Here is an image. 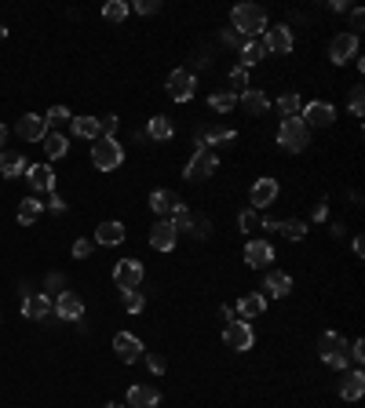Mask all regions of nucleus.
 <instances>
[{"label": "nucleus", "instance_id": "1", "mask_svg": "<svg viewBox=\"0 0 365 408\" xmlns=\"http://www.w3.org/2000/svg\"><path fill=\"white\" fill-rule=\"evenodd\" d=\"M230 26L241 33L245 40H256L267 33V11L260 4H237L234 15H230Z\"/></svg>", "mask_w": 365, "mask_h": 408}, {"label": "nucleus", "instance_id": "2", "mask_svg": "<svg viewBox=\"0 0 365 408\" xmlns=\"http://www.w3.org/2000/svg\"><path fill=\"white\" fill-rule=\"evenodd\" d=\"M121 160H124V146L117 139H106V135L95 139V146H91V165L95 168L114 172V168H121Z\"/></svg>", "mask_w": 365, "mask_h": 408}, {"label": "nucleus", "instance_id": "3", "mask_svg": "<svg viewBox=\"0 0 365 408\" xmlns=\"http://www.w3.org/2000/svg\"><path fill=\"white\" fill-rule=\"evenodd\" d=\"M278 142L289 153H299V150H307V142H311V128L299 121V117H285L281 128H278Z\"/></svg>", "mask_w": 365, "mask_h": 408}, {"label": "nucleus", "instance_id": "4", "mask_svg": "<svg viewBox=\"0 0 365 408\" xmlns=\"http://www.w3.org/2000/svg\"><path fill=\"white\" fill-rule=\"evenodd\" d=\"M318 354H322V361L329 365V368H347L351 361H347V339L340 335V332H322V339H318Z\"/></svg>", "mask_w": 365, "mask_h": 408}, {"label": "nucleus", "instance_id": "5", "mask_svg": "<svg viewBox=\"0 0 365 408\" xmlns=\"http://www.w3.org/2000/svg\"><path fill=\"white\" fill-rule=\"evenodd\" d=\"M216 165H219V157L212 153V150H204V146L198 142V153L186 160V168H183V175L190 179V183H204L212 172H216Z\"/></svg>", "mask_w": 365, "mask_h": 408}, {"label": "nucleus", "instance_id": "6", "mask_svg": "<svg viewBox=\"0 0 365 408\" xmlns=\"http://www.w3.org/2000/svg\"><path fill=\"white\" fill-rule=\"evenodd\" d=\"M165 88H168V99H176V103H190V99H194V91H198V77L190 73V70H172Z\"/></svg>", "mask_w": 365, "mask_h": 408}, {"label": "nucleus", "instance_id": "7", "mask_svg": "<svg viewBox=\"0 0 365 408\" xmlns=\"http://www.w3.org/2000/svg\"><path fill=\"white\" fill-rule=\"evenodd\" d=\"M223 342H227V350H252V342H256V332H252V324L248 321H227V328H223Z\"/></svg>", "mask_w": 365, "mask_h": 408}, {"label": "nucleus", "instance_id": "8", "mask_svg": "<svg viewBox=\"0 0 365 408\" xmlns=\"http://www.w3.org/2000/svg\"><path fill=\"white\" fill-rule=\"evenodd\" d=\"M142 263L139 259H121V263L114 266V285L121 288V292H135L139 285H142Z\"/></svg>", "mask_w": 365, "mask_h": 408}, {"label": "nucleus", "instance_id": "9", "mask_svg": "<svg viewBox=\"0 0 365 408\" xmlns=\"http://www.w3.org/2000/svg\"><path fill=\"white\" fill-rule=\"evenodd\" d=\"M150 208H154L161 219H176L186 204H183V197H179L176 190H154V193H150Z\"/></svg>", "mask_w": 365, "mask_h": 408}, {"label": "nucleus", "instance_id": "10", "mask_svg": "<svg viewBox=\"0 0 365 408\" xmlns=\"http://www.w3.org/2000/svg\"><path fill=\"white\" fill-rule=\"evenodd\" d=\"M172 226H176V234H190V237H209L212 234V222L209 219H204V216H194V211H179V216L176 219H172Z\"/></svg>", "mask_w": 365, "mask_h": 408}, {"label": "nucleus", "instance_id": "11", "mask_svg": "<svg viewBox=\"0 0 365 408\" xmlns=\"http://www.w3.org/2000/svg\"><path fill=\"white\" fill-rule=\"evenodd\" d=\"M299 121H304L307 128H329L332 121H336V106L332 103H307L304 109H299Z\"/></svg>", "mask_w": 365, "mask_h": 408}, {"label": "nucleus", "instance_id": "12", "mask_svg": "<svg viewBox=\"0 0 365 408\" xmlns=\"http://www.w3.org/2000/svg\"><path fill=\"white\" fill-rule=\"evenodd\" d=\"M358 59V37L355 33H336L329 44V62H336V66H343V62Z\"/></svg>", "mask_w": 365, "mask_h": 408}, {"label": "nucleus", "instance_id": "13", "mask_svg": "<svg viewBox=\"0 0 365 408\" xmlns=\"http://www.w3.org/2000/svg\"><path fill=\"white\" fill-rule=\"evenodd\" d=\"M114 350H117V357L124 365H135L139 357L147 354V350H142V342H139V335H132V332H117L114 335Z\"/></svg>", "mask_w": 365, "mask_h": 408}, {"label": "nucleus", "instance_id": "14", "mask_svg": "<svg viewBox=\"0 0 365 408\" xmlns=\"http://www.w3.org/2000/svg\"><path fill=\"white\" fill-rule=\"evenodd\" d=\"M176 241H179V234H176V226H172V219H157L154 222V230H150L154 252H172L176 248Z\"/></svg>", "mask_w": 365, "mask_h": 408}, {"label": "nucleus", "instance_id": "15", "mask_svg": "<svg viewBox=\"0 0 365 408\" xmlns=\"http://www.w3.org/2000/svg\"><path fill=\"white\" fill-rule=\"evenodd\" d=\"M263 47L267 52H278V55H289L292 52V29L289 26H267Z\"/></svg>", "mask_w": 365, "mask_h": 408}, {"label": "nucleus", "instance_id": "16", "mask_svg": "<svg viewBox=\"0 0 365 408\" xmlns=\"http://www.w3.org/2000/svg\"><path fill=\"white\" fill-rule=\"evenodd\" d=\"M15 132H19L26 142H40L47 135V121L40 117V113H22L19 124H15Z\"/></svg>", "mask_w": 365, "mask_h": 408}, {"label": "nucleus", "instance_id": "17", "mask_svg": "<svg viewBox=\"0 0 365 408\" xmlns=\"http://www.w3.org/2000/svg\"><path fill=\"white\" fill-rule=\"evenodd\" d=\"M55 314H59L62 321H81V317H84V299L77 296V292H59Z\"/></svg>", "mask_w": 365, "mask_h": 408}, {"label": "nucleus", "instance_id": "18", "mask_svg": "<svg viewBox=\"0 0 365 408\" xmlns=\"http://www.w3.org/2000/svg\"><path fill=\"white\" fill-rule=\"evenodd\" d=\"M245 263L252 266V270H267L274 263V248L267 241H248L245 244Z\"/></svg>", "mask_w": 365, "mask_h": 408}, {"label": "nucleus", "instance_id": "19", "mask_svg": "<svg viewBox=\"0 0 365 408\" xmlns=\"http://www.w3.org/2000/svg\"><path fill=\"white\" fill-rule=\"evenodd\" d=\"M274 197H278V179L263 175V179H256V183H252V208L274 204Z\"/></svg>", "mask_w": 365, "mask_h": 408}, {"label": "nucleus", "instance_id": "20", "mask_svg": "<svg viewBox=\"0 0 365 408\" xmlns=\"http://www.w3.org/2000/svg\"><path fill=\"white\" fill-rule=\"evenodd\" d=\"M26 172H29L26 153H19V150H4V153H0V175H4V179H19Z\"/></svg>", "mask_w": 365, "mask_h": 408}, {"label": "nucleus", "instance_id": "21", "mask_svg": "<svg viewBox=\"0 0 365 408\" xmlns=\"http://www.w3.org/2000/svg\"><path fill=\"white\" fill-rule=\"evenodd\" d=\"M157 401H161V390L157 386H128V408H157Z\"/></svg>", "mask_w": 365, "mask_h": 408}, {"label": "nucleus", "instance_id": "22", "mask_svg": "<svg viewBox=\"0 0 365 408\" xmlns=\"http://www.w3.org/2000/svg\"><path fill=\"white\" fill-rule=\"evenodd\" d=\"M26 179H29V186H33V190L55 193V172H52V165H29Z\"/></svg>", "mask_w": 365, "mask_h": 408}, {"label": "nucleus", "instance_id": "23", "mask_svg": "<svg viewBox=\"0 0 365 408\" xmlns=\"http://www.w3.org/2000/svg\"><path fill=\"white\" fill-rule=\"evenodd\" d=\"M52 299L47 296H26L22 299V317H29V321H44L47 314H52Z\"/></svg>", "mask_w": 365, "mask_h": 408}, {"label": "nucleus", "instance_id": "24", "mask_svg": "<svg viewBox=\"0 0 365 408\" xmlns=\"http://www.w3.org/2000/svg\"><path fill=\"white\" fill-rule=\"evenodd\" d=\"M340 394H343V401H358V398L365 394V375H362V368H355V372H343Z\"/></svg>", "mask_w": 365, "mask_h": 408}, {"label": "nucleus", "instance_id": "25", "mask_svg": "<svg viewBox=\"0 0 365 408\" xmlns=\"http://www.w3.org/2000/svg\"><path fill=\"white\" fill-rule=\"evenodd\" d=\"M237 132L234 128H223V124H212V128H204V132L198 135V142L204 146V150H209V146H223V142H230Z\"/></svg>", "mask_w": 365, "mask_h": 408}, {"label": "nucleus", "instance_id": "26", "mask_svg": "<svg viewBox=\"0 0 365 408\" xmlns=\"http://www.w3.org/2000/svg\"><path fill=\"white\" fill-rule=\"evenodd\" d=\"M70 132L77 135V139H99L103 132H99V117H70Z\"/></svg>", "mask_w": 365, "mask_h": 408}, {"label": "nucleus", "instance_id": "27", "mask_svg": "<svg viewBox=\"0 0 365 408\" xmlns=\"http://www.w3.org/2000/svg\"><path fill=\"white\" fill-rule=\"evenodd\" d=\"M241 106H245V113H252V117H263V113L271 109V103H267V95H263V91H256V88L241 91Z\"/></svg>", "mask_w": 365, "mask_h": 408}, {"label": "nucleus", "instance_id": "28", "mask_svg": "<svg viewBox=\"0 0 365 408\" xmlns=\"http://www.w3.org/2000/svg\"><path fill=\"white\" fill-rule=\"evenodd\" d=\"M124 241V222H99L95 226V244H121Z\"/></svg>", "mask_w": 365, "mask_h": 408}, {"label": "nucleus", "instance_id": "29", "mask_svg": "<svg viewBox=\"0 0 365 408\" xmlns=\"http://www.w3.org/2000/svg\"><path fill=\"white\" fill-rule=\"evenodd\" d=\"M263 288L271 292V296H289V292H292V277L285 270H271V273H267V281H263Z\"/></svg>", "mask_w": 365, "mask_h": 408}, {"label": "nucleus", "instance_id": "30", "mask_svg": "<svg viewBox=\"0 0 365 408\" xmlns=\"http://www.w3.org/2000/svg\"><path fill=\"white\" fill-rule=\"evenodd\" d=\"M172 135H176V124H172L168 117H150V124H147V139H154V142H168Z\"/></svg>", "mask_w": 365, "mask_h": 408}, {"label": "nucleus", "instance_id": "31", "mask_svg": "<svg viewBox=\"0 0 365 408\" xmlns=\"http://www.w3.org/2000/svg\"><path fill=\"white\" fill-rule=\"evenodd\" d=\"M237 310H241V317H245V321H256V317L263 314V310H267V299H263V296H252V292H248V296H241Z\"/></svg>", "mask_w": 365, "mask_h": 408}, {"label": "nucleus", "instance_id": "32", "mask_svg": "<svg viewBox=\"0 0 365 408\" xmlns=\"http://www.w3.org/2000/svg\"><path fill=\"white\" fill-rule=\"evenodd\" d=\"M40 216H44V204H40L37 197H26V201L19 204V222H22V226H33Z\"/></svg>", "mask_w": 365, "mask_h": 408}, {"label": "nucleus", "instance_id": "33", "mask_svg": "<svg viewBox=\"0 0 365 408\" xmlns=\"http://www.w3.org/2000/svg\"><path fill=\"white\" fill-rule=\"evenodd\" d=\"M267 55V47H263V37H256V40H245V47H241V66L248 70V66H256V62Z\"/></svg>", "mask_w": 365, "mask_h": 408}, {"label": "nucleus", "instance_id": "34", "mask_svg": "<svg viewBox=\"0 0 365 408\" xmlns=\"http://www.w3.org/2000/svg\"><path fill=\"white\" fill-rule=\"evenodd\" d=\"M278 109H281V117H299L304 103H299V95H296V91H285L281 99H278Z\"/></svg>", "mask_w": 365, "mask_h": 408}, {"label": "nucleus", "instance_id": "35", "mask_svg": "<svg viewBox=\"0 0 365 408\" xmlns=\"http://www.w3.org/2000/svg\"><path fill=\"white\" fill-rule=\"evenodd\" d=\"M278 230L289 241H304L307 237V222L304 219H285V222H278Z\"/></svg>", "mask_w": 365, "mask_h": 408}, {"label": "nucleus", "instance_id": "36", "mask_svg": "<svg viewBox=\"0 0 365 408\" xmlns=\"http://www.w3.org/2000/svg\"><path fill=\"white\" fill-rule=\"evenodd\" d=\"M40 142H44V153L52 157V160H55V157H62V153H66V135H59V132L44 135Z\"/></svg>", "mask_w": 365, "mask_h": 408}, {"label": "nucleus", "instance_id": "37", "mask_svg": "<svg viewBox=\"0 0 365 408\" xmlns=\"http://www.w3.org/2000/svg\"><path fill=\"white\" fill-rule=\"evenodd\" d=\"M128 4H124V0H110V4L103 8V19L106 22H124V19H128Z\"/></svg>", "mask_w": 365, "mask_h": 408}, {"label": "nucleus", "instance_id": "38", "mask_svg": "<svg viewBox=\"0 0 365 408\" xmlns=\"http://www.w3.org/2000/svg\"><path fill=\"white\" fill-rule=\"evenodd\" d=\"M209 106H212L216 113H230V109L237 106V99H234V95H230V91H216V95H212V99H209Z\"/></svg>", "mask_w": 365, "mask_h": 408}, {"label": "nucleus", "instance_id": "39", "mask_svg": "<svg viewBox=\"0 0 365 408\" xmlns=\"http://www.w3.org/2000/svg\"><path fill=\"white\" fill-rule=\"evenodd\" d=\"M237 226H241L245 234H256L260 226H263V219L256 216V208H248V211H241V216H237Z\"/></svg>", "mask_w": 365, "mask_h": 408}, {"label": "nucleus", "instance_id": "40", "mask_svg": "<svg viewBox=\"0 0 365 408\" xmlns=\"http://www.w3.org/2000/svg\"><path fill=\"white\" fill-rule=\"evenodd\" d=\"M142 306H147V299H142L139 288L135 292H124V310H128V314H142Z\"/></svg>", "mask_w": 365, "mask_h": 408}, {"label": "nucleus", "instance_id": "41", "mask_svg": "<svg viewBox=\"0 0 365 408\" xmlns=\"http://www.w3.org/2000/svg\"><path fill=\"white\" fill-rule=\"evenodd\" d=\"M230 88H234V91H248V70H245V66L230 70Z\"/></svg>", "mask_w": 365, "mask_h": 408}, {"label": "nucleus", "instance_id": "42", "mask_svg": "<svg viewBox=\"0 0 365 408\" xmlns=\"http://www.w3.org/2000/svg\"><path fill=\"white\" fill-rule=\"evenodd\" d=\"M347 109H351L355 117H362V113H365V91L362 88H351V103H347Z\"/></svg>", "mask_w": 365, "mask_h": 408}, {"label": "nucleus", "instance_id": "43", "mask_svg": "<svg viewBox=\"0 0 365 408\" xmlns=\"http://www.w3.org/2000/svg\"><path fill=\"white\" fill-rule=\"evenodd\" d=\"M44 121H47V124H66V121H70V109H66V106H52V109L44 113Z\"/></svg>", "mask_w": 365, "mask_h": 408}, {"label": "nucleus", "instance_id": "44", "mask_svg": "<svg viewBox=\"0 0 365 408\" xmlns=\"http://www.w3.org/2000/svg\"><path fill=\"white\" fill-rule=\"evenodd\" d=\"M347 361H355V365L365 361V342H362V339H358V342H347Z\"/></svg>", "mask_w": 365, "mask_h": 408}, {"label": "nucleus", "instance_id": "45", "mask_svg": "<svg viewBox=\"0 0 365 408\" xmlns=\"http://www.w3.org/2000/svg\"><path fill=\"white\" fill-rule=\"evenodd\" d=\"M91 248H95V241H73V259H88L91 255Z\"/></svg>", "mask_w": 365, "mask_h": 408}, {"label": "nucleus", "instance_id": "46", "mask_svg": "<svg viewBox=\"0 0 365 408\" xmlns=\"http://www.w3.org/2000/svg\"><path fill=\"white\" fill-rule=\"evenodd\" d=\"M99 132L106 139H114V132H117V117H114V113H110V117H99Z\"/></svg>", "mask_w": 365, "mask_h": 408}, {"label": "nucleus", "instance_id": "47", "mask_svg": "<svg viewBox=\"0 0 365 408\" xmlns=\"http://www.w3.org/2000/svg\"><path fill=\"white\" fill-rule=\"evenodd\" d=\"M223 40L230 44V47H245V37L241 33H237V29L230 26V29H223Z\"/></svg>", "mask_w": 365, "mask_h": 408}, {"label": "nucleus", "instance_id": "48", "mask_svg": "<svg viewBox=\"0 0 365 408\" xmlns=\"http://www.w3.org/2000/svg\"><path fill=\"white\" fill-rule=\"evenodd\" d=\"M147 365H150L154 375H161V372H165V357H161V354H147Z\"/></svg>", "mask_w": 365, "mask_h": 408}, {"label": "nucleus", "instance_id": "49", "mask_svg": "<svg viewBox=\"0 0 365 408\" xmlns=\"http://www.w3.org/2000/svg\"><path fill=\"white\" fill-rule=\"evenodd\" d=\"M135 11L139 15H154V11H161V4H157V0H142V4H135Z\"/></svg>", "mask_w": 365, "mask_h": 408}, {"label": "nucleus", "instance_id": "50", "mask_svg": "<svg viewBox=\"0 0 365 408\" xmlns=\"http://www.w3.org/2000/svg\"><path fill=\"white\" fill-rule=\"evenodd\" d=\"M44 208H52V211H55V216H59V211H66V201H62V197H59V193H52V201H47Z\"/></svg>", "mask_w": 365, "mask_h": 408}, {"label": "nucleus", "instance_id": "51", "mask_svg": "<svg viewBox=\"0 0 365 408\" xmlns=\"http://www.w3.org/2000/svg\"><path fill=\"white\" fill-rule=\"evenodd\" d=\"M362 22H365V15H362V11L355 8V11H351V33H355V37H358V29H362Z\"/></svg>", "mask_w": 365, "mask_h": 408}, {"label": "nucleus", "instance_id": "52", "mask_svg": "<svg viewBox=\"0 0 365 408\" xmlns=\"http://www.w3.org/2000/svg\"><path fill=\"white\" fill-rule=\"evenodd\" d=\"M325 216H329V204H325V201H318V204H314V222H322Z\"/></svg>", "mask_w": 365, "mask_h": 408}, {"label": "nucleus", "instance_id": "53", "mask_svg": "<svg viewBox=\"0 0 365 408\" xmlns=\"http://www.w3.org/2000/svg\"><path fill=\"white\" fill-rule=\"evenodd\" d=\"M8 142V124H0V146Z\"/></svg>", "mask_w": 365, "mask_h": 408}, {"label": "nucleus", "instance_id": "54", "mask_svg": "<svg viewBox=\"0 0 365 408\" xmlns=\"http://www.w3.org/2000/svg\"><path fill=\"white\" fill-rule=\"evenodd\" d=\"M4 37H8V29H4V26H0V40H4Z\"/></svg>", "mask_w": 365, "mask_h": 408}, {"label": "nucleus", "instance_id": "55", "mask_svg": "<svg viewBox=\"0 0 365 408\" xmlns=\"http://www.w3.org/2000/svg\"><path fill=\"white\" fill-rule=\"evenodd\" d=\"M103 408H121V405H114V401H110V405H103Z\"/></svg>", "mask_w": 365, "mask_h": 408}]
</instances>
